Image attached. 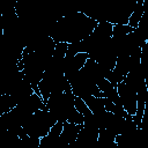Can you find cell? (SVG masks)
Here are the masks:
<instances>
[{
	"label": "cell",
	"mask_w": 148,
	"mask_h": 148,
	"mask_svg": "<svg viewBox=\"0 0 148 148\" xmlns=\"http://www.w3.org/2000/svg\"><path fill=\"white\" fill-rule=\"evenodd\" d=\"M98 134H99V130L98 128L83 125L82 128L80 130V132L77 134V138H76L74 143L79 145V146H82V147L94 146V145L97 143Z\"/></svg>",
	"instance_id": "7"
},
{
	"label": "cell",
	"mask_w": 148,
	"mask_h": 148,
	"mask_svg": "<svg viewBox=\"0 0 148 148\" xmlns=\"http://www.w3.org/2000/svg\"><path fill=\"white\" fill-rule=\"evenodd\" d=\"M83 101L87 103V105L89 106V109L91 110L92 113H101V112H104L105 111L103 97H97V96L91 95V96L86 97Z\"/></svg>",
	"instance_id": "11"
},
{
	"label": "cell",
	"mask_w": 148,
	"mask_h": 148,
	"mask_svg": "<svg viewBox=\"0 0 148 148\" xmlns=\"http://www.w3.org/2000/svg\"><path fill=\"white\" fill-rule=\"evenodd\" d=\"M35 1L36 0H17L15 10L21 20L28 18L35 12Z\"/></svg>",
	"instance_id": "9"
},
{
	"label": "cell",
	"mask_w": 148,
	"mask_h": 148,
	"mask_svg": "<svg viewBox=\"0 0 148 148\" xmlns=\"http://www.w3.org/2000/svg\"><path fill=\"white\" fill-rule=\"evenodd\" d=\"M143 13H145V9H143V5H142V2H138L136 6H135V8H134V10H133V13H132L131 16H130L128 24L135 29V28L138 27V24H139L141 17H142Z\"/></svg>",
	"instance_id": "12"
},
{
	"label": "cell",
	"mask_w": 148,
	"mask_h": 148,
	"mask_svg": "<svg viewBox=\"0 0 148 148\" xmlns=\"http://www.w3.org/2000/svg\"><path fill=\"white\" fill-rule=\"evenodd\" d=\"M75 108L83 116H88L89 113H91V110L89 109V106L87 105V103L81 97H77V96L75 97Z\"/></svg>",
	"instance_id": "16"
},
{
	"label": "cell",
	"mask_w": 148,
	"mask_h": 148,
	"mask_svg": "<svg viewBox=\"0 0 148 148\" xmlns=\"http://www.w3.org/2000/svg\"><path fill=\"white\" fill-rule=\"evenodd\" d=\"M89 54L87 52H79L75 56H66L64 58V73L66 77H69L74 73L79 72L86 64Z\"/></svg>",
	"instance_id": "6"
},
{
	"label": "cell",
	"mask_w": 148,
	"mask_h": 148,
	"mask_svg": "<svg viewBox=\"0 0 148 148\" xmlns=\"http://www.w3.org/2000/svg\"><path fill=\"white\" fill-rule=\"evenodd\" d=\"M134 31H136L141 37H143L147 42H148V10L143 13L138 27L134 29Z\"/></svg>",
	"instance_id": "13"
},
{
	"label": "cell",
	"mask_w": 148,
	"mask_h": 148,
	"mask_svg": "<svg viewBox=\"0 0 148 148\" xmlns=\"http://www.w3.org/2000/svg\"><path fill=\"white\" fill-rule=\"evenodd\" d=\"M142 1H143V0H138V2H142Z\"/></svg>",
	"instance_id": "19"
},
{
	"label": "cell",
	"mask_w": 148,
	"mask_h": 148,
	"mask_svg": "<svg viewBox=\"0 0 148 148\" xmlns=\"http://www.w3.org/2000/svg\"><path fill=\"white\" fill-rule=\"evenodd\" d=\"M83 125L80 124H74V123H69V121H65L64 123V128L61 132V139L64 141V143L66 146H69L72 143L75 142L77 134L80 132V130L82 128Z\"/></svg>",
	"instance_id": "8"
},
{
	"label": "cell",
	"mask_w": 148,
	"mask_h": 148,
	"mask_svg": "<svg viewBox=\"0 0 148 148\" xmlns=\"http://www.w3.org/2000/svg\"><path fill=\"white\" fill-rule=\"evenodd\" d=\"M56 123V118L47 109H40L34 112L25 120V123L23 124V128L31 136L43 138L50 132Z\"/></svg>",
	"instance_id": "3"
},
{
	"label": "cell",
	"mask_w": 148,
	"mask_h": 148,
	"mask_svg": "<svg viewBox=\"0 0 148 148\" xmlns=\"http://www.w3.org/2000/svg\"><path fill=\"white\" fill-rule=\"evenodd\" d=\"M67 49H68V43H66V42H58L56 44L53 56L57 57V58H65L66 53H67Z\"/></svg>",
	"instance_id": "15"
},
{
	"label": "cell",
	"mask_w": 148,
	"mask_h": 148,
	"mask_svg": "<svg viewBox=\"0 0 148 148\" xmlns=\"http://www.w3.org/2000/svg\"><path fill=\"white\" fill-rule=\"evenodd\" d=\"M67 80L72 87V91L77 97H81L83 99L91 95L97 97H104V94L101 91L98 86L87 75L83 68L67 77Z\"/></svg>",
	"instance_id": "4"
},
{
	"label": "cell",
	"mask_w": 148,
	"mask_h": 148,
	"mask_svg": "<svg viewBox=\"0 0 148 148\" xmlns=\"http://www.w3.org/2000/svg\"><path fill=\"white\" fill-rule=\"evenodd\" d=\"M97 21L87 16L82 12L62 16L54 24L50 36L58 42L74 43L88 37L97 25Z\"/></svg>",
	"instance_id": "1"
},
{
	"label": "cell",
	"mask_w": 148,
	"mask_h": 148,
	"mask_svg": "<svg viewBox=\"0 0 148 148\" xmlns=\"http://www.w3.org/2000/svg\"><path fill=\"white\" fill-rule=\"evenodd\" d=\"M75 95L73 91H64L60 94H52L46 101L47 110L52 113L57 121H69L83 125L84 116L75 108Z\"/></svg>",
	"instance_id": "2"
},
{
	"label": "cell",
	"mask_w": 148,
	"mask_h": 148,
	"mask_svg": "<svg viewBox=\"0 0 148 148\" xmlns=\"http://www.w3.org/2000/svg\"><path fill=\"white\" fill-rule=\"evenodd\" d=\"M117 90L125 110L130 114L134 116L136 112V91L130 86H127L124 80L117 84Z\"/></svg>",
	"instance_id": "5"
},
{
	"label": "cell",
	"mask_w": 148,
	"mask_h": 148,
	"mask_svg": "<svg viewBox=\"0 0 148 148\" xmlns=\"http://www.w3.org/2000/svg\"><path fill=\"white\" fill-rule=\"evenodd\" d=\"M134 30L133 27H131L128 23L127 24H123V23H116L113 24L112 28V36L113 37H118V36H125L130 32H132Z\"/></svg>",
	"instance_id": "14"
},
{
	"label": "cell",
	"mask_w": 148,
	"mask_h": 148,
	"mask_svg": "<svg viewBox=\"0 0 148 148\" xmlns=\"http://www.w3.org/2000/svg\"><path fill=\"white\" fill-rule=\"evenodd\" d=\"M103 101H104V106H105V110L106 111H110L113 113L114 111V108H116V104L108 97H103Z\"/></svg>",
	"instance_id": "18"
},
{
	"label": "cell",
	"mask_w": 148,
	"mask_h": 148,
	"mask_svg": "<svg viewBox=\"0 0 148 148\" xmlns=\"http://www.w3.org/2000/svg\"><path fill=\"white\" fill-rule=\"evenodd\" d=\"M141 62L148 65V42L145 43V45L141 47Z\"/></svg>",
	"instance_id": "17"
},
{
	"label": "cell",
	"mask_w": 148,
	"mask_h": 148,
	"mask_svg": "<svg viewBox=\"0 0 148 148\" xmlns=\"http://www.w3.org/2000/svg\"><path fill=\"white\" fill-rule=\"evenodd\" d=\"M116 136H117V134L113 131H111L110 128H102V130H99L97 143L102 147L118 148V145L116 143Z\"/></svg>",
	"instance_id": "10"
}]
</instances>
